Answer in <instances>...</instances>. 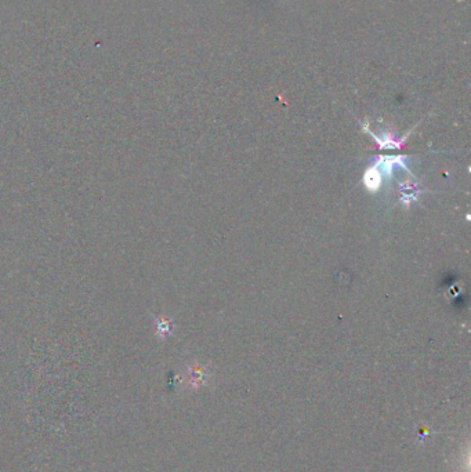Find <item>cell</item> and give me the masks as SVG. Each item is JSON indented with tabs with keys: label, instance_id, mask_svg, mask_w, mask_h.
I'll use <instances>...</instances> for the list:
<instances>
[{
	"label": "cell",
	"instance_id": "6da1fadb",
	"mask_svg": "<svg viewBox=\"0 0 471 472\" xmlns=\"http://www.w3.org/2000/svg\"><path fill=\"white\" fill-rule=\"evenodd\" d=\"M364 180H365V185L370 191L379 190V186L382 185V174H380V172L376 167L369 168L365 173V178Z\"/></svg>",
	"mask_w": 471,
	"mask_h": 472
}]
</instances>
